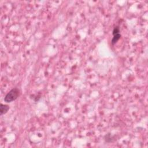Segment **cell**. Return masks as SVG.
<instances>
[{
    "label": "cell",
    "mask_w": 148,
    "mask_h": 148,
    "mask_svg": "<svg viewBox=\"0 0 148 148\" xmlns=\"http://www.w3.org/2000/svg\"><path fill=\"white\" fill-rule=\"evenodd\" d=\"M20 95V91L18 88H13L9 92L4 98L5 102L7 103L11 102L16 100Z\"/></svg>",
    "instance_id": "6da1fadb"
},
{
    "label": "cell",
    "mask_w": 148,
    "mask_h": 148,
    "mask_svg": "<svg viewBox=\"0 0 148 148\" xmlns=\"http://www.w3.org/2000/svg\"><path fill=\"white\" fill-rule=\"evenodd\" d=\"M9 109V107L8 105L1 104L0 105V112H1V115L7 113Z\"/></svg>",
    "instance_id": "7a4b0ae2"
},
{
    "label": "cell",
    "mask_w": 148,
    "mask_h": 148,
    "mask_svg": "<svg viewBox=\"0 0 148 148\" xmlns=\"http://www.w3.org/2000/svg\"><path fill=\"white\" fill-rule=\"evenodd\" d=\"M121 38V34L120 33L116 34L113 35V37L112 38V41H111V43H112V45H115L117 43L119 40L120 39V38Z\"/></svg>",
    "instance_id": "3957f363"
},
{
    "label": "cell",
    "mask_w": 148,
    "mask_h": 148,
    "mask_svg": "<svg viewBox=\"0 0 148 148\" xmlns=\"http://www.w3.org/2000/svg\"><path fill=\"white\" fill-rule=\"evenodd\" d=\"M118 33H120V28H119V27H116L114 28L113 32H112V34L113 35Z\"/></svg>",
    "instance_id": "277c9868"
}]
</instances>
